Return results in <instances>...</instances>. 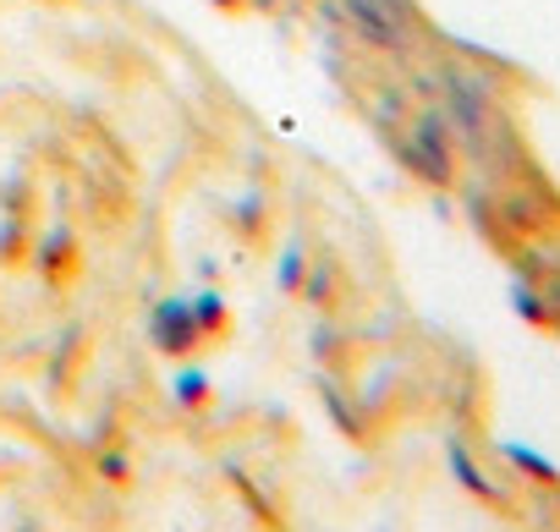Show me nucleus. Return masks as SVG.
<instances>
[{
  "mask_svg": "<svg viewBox=\"0 0 560 532\" xmlns=\"http://www.w3.org/2000/svg\"><path fill=\"white\" fill-rule=\"evenodd\" d=\"M319 395H325V406H330V417L341 423V434H352V439H363V417H358V406H352V401L341 395V385L319 374Z\"/></svg>",
  "mask_w": 560,
  "mask_h": 532,
  "instance_id": "14",
  "label": "nucleus"
},
{
  "mask_svg": "<svg viewBox=\"0 0 560 532\" xmlns=\"http://www.w3.org/2000/svg\"><path fill=\"white\" fill-rule=\"evenodd\" d=\"M396 159L418 181H429V187H451L456 181V132H451V121H445L440 105L412 110L407 132H396Z\"/></svg>",
  "mask_w": 560,
  "mask_h": 532,
  "instance_id": "2",
  "label": "nucleus"
},
{
  "mask_svg": "<svg viewBox=\"0 0 560 532\" xmlns=\"http://www.w3.org/2000/svg\"><path fill=\"white\" fill-rule=\"evenodd\" d=\"M298 297L314 303V308H330V303L341 297V270H336V258H330V252L308 258V275H303V292H298Z\"/></svg>",
  "mask_w": 560,
  "mask_h": 532,
  "instance_id": "9",
  "label": "nucleus"
},
{
  "mask_svg": "<svg viewBox=\"0 0 560 532\" xmlns=\"http://www.w3.org/2000/svg\"><path fill=\"white\" fill-rule=\"evenodd\" d=\"M292 7H303V0H292Z\"/></svg>",
  "mask_w": 560,
  "mask_h": 532,
  "instance_id": "20",
  "label": "nucleus"
},
{
  "mask_svg": "<svg viewBox=\"0 0 560 532\" xmlns=\"http://www.w3.org/2000/svg\"><path fill=\"white\" fill-rule=\"evenodd\" d=\"M247 7H253V12H264V17H269V12H280V0H247Z\"/></svg>",
  "mask_w": 560,
  "mask_h": 532,
  "instance_id": "19",
  "label": "nucleus"
},
{
  "mask_svg": "<svg viewBox=\"0 0 560 532\" xmlns=\"http://www.w3.org/2000/svg\"><path fill=\"white\" fill-rule=\"evenodd\" d=\"M445 461H451L456 483H462V488H467L472 499H483V505H494V510H505V505H511V494H505V488H500V483H494V477H489V472H483L478 461H472V450H467V445H462L456 434L445 439Z\"/></svg>",
  "mask_w": 560,
  "mask_h": 532,
  "instance_id": "6",
  "label": "nucleus"
},
{
  "mask_svg": "<svg viewBox=\"0 0 560 532\" xmlns=\"http://www.w3.org/2000/svg\"><path fill=\"white\" fill-rule=\"evenodd\" d=\"M209 7H220V12H247V0H209Z\"/></svg>",
  "mask_w": 560,
  "mask_h": 532,
  "instance_id": "18",
  "label": "nucleus"
},
{
  "mask_svg": "<svg viewBox=\"0 0 560 532\" xmlns=\"http://www.w3.org/2000/svg\"><path fill=\"white\" fill-rule=\"evenodd\" d=\"M303 275H308V247L303 241H287L275 258V292L280 297H298L303 292Z\"/></svg>",
  "mask_w": 560,
  "mask_h": 532,
  "instance_id": "12",
  "label": "nucleus"
},
{
  "mask_svg": "<svg viewBox=\"0 0 560 532\" xmlns=\"http://www.w3.org/2000/svg\"><path fill=\"white\" fill-rule=\"evenodd\" d=\"M23 241H28V230H23V220L12 214L7 225H0V258H7V263H12V258H23Z\"/></svg>",
  "mask_w": 560,
  "mask_h": 532,
  "instance_id": "15",
  "label": "nucleus"
},
{
  "mask_svg": "<svg viewBox=\"0 0 560 532\" xmlns=\"http://www.w3.org/2000/svg\"><path fill=\"white\" fill-rule=\"evenodd\" d=\"M434 94H440V110H445V121H451L456 143H467L472 154H483V149H489V138H494V127H500V110H494L489 83H483L478 72L445 67V72L434 78Z\"/></svg>",
  "mask_w": 560,
  "mask_h": 532,
  "instance_id": "1",
  "label": "nucleus"
},
{
  "mask_svg": "<svg viewBox=\"0 0 560 532\" xmlns=\"http://www.w3.org/2000/svg\"><path fill=\"white\" fill-rule=\"evenodd\" d=\"M149 346H154L160 357H192V352L203 346L187 297H160V303L149 308Z\"/></svg>",
  "mask_w": 560,
  "mask_h": 532,
  "instance_id": "4",
  "label": "nucleus"
},
{
  "mask_svg": "<svg viewBox=\"0 0 560 532\" xmlns=\"http://www.w3.org/2000/svg\"><path fill=\"white\" fill-rule=\"evenodd\" d=\"M61 341H67V346H61V352H56V363H50V379H56V385L67 379V363H72V346H78V330H67Z\"/></svg>",
  "mask_w": 560,
  "mask_h": 532,
  "instance_id": "16",
  "label": "nucleus"
},
{
  "mask_svg": "<svg viewBox=\"0 0 560 532\" xmlns=\"http://www.w3.org/2000/svg\"><path fill=\"white\" fill-rule=\"evenodd\" d=\"M171 401H176L182 412H203V406L214 401V379H209L203 368H176V374H171Z\"/></svg>",
  "mask_w": 560,
  "mask_h": 532,
  "instance_id": "11",
  "label": "nucleus"
},
{
  "mask_svg": "<svg viewBox=\"0 0 560 532\" xmlns=\"http://www.w3.org/2000/svg\"><path fill=\"white\" fill-rule=\"evenodd\" d=\"M511 308H516V319L533 324V330H555V319H560L555 303H549L533 281H516V286H511Z\"/></svg>",
  "mask_w": 560,
  "mask_h": 532,
  "instance_id": "10",
  "label": "nucleus"
},
{
  "mask_svg": "<svg viewBox=\"0 0 560 532\" xmlns=\"http://www.w3.org/2000/svg\"><path fill=\"white\" fill-rule=\"evenodd\" d=\"M34 270H39V281H50V286H67V281L83 270V247H78V230H72L67 220H56V225L34 241Z\"/></svg>",
  "mask_w": 560,
  "mask_h": 532,
  "instance_id": "5",
  "label": "nucleus"
},
{
  "mask_svg": "<svg viewBox=\"0 0 560 532\" xmlns=\"http://www.w3.org/2000/svg\"><path fill=\"white\" fill-rule=\"evenodd\" d=\"M336 12H341V28L358 45L385 50V56L412 50V34H418V7L412 0H336Z\"/></svg>",
  "mask_w": 560,
  "mask_h": 532,
  "instance_id": "3",
  "label": "nucleus"
},
{
  "mask_svg": "<svg viewBox=\"0 0 560 532\" xmlns=\"http://www.w3.org/2000/svg\"><path fill=\"white\" fill-rule=\"evenodd\" d=\"M94 477L110 483V488H127V483H132V450H127V445H105V450H94Z\"/></svg>",
  "mask_w": 560,
  "mask_h": 532,
  "instance_id": "13",
  "label": "nucleus"
},
{
  "mask_svg": "<svg viewBox=\"0 0 560 532\" xmlns=\"http://www.w3.org/2000/svg\"><path fill=\"white\" fill-rule=\"evenodd\" d=\"M555 330H560V319H555Z\"/></svg>",
  "mask_w": 560,
  "mask_h": 532,
  "instance_id": "21",
  "label": "nucleus"
},
{
  "mask_svg": "<svg viewBox=\"0 0 560 532\" xmlns=\"http://www.w3.org/2000/svg\"><path fill=\"white\" fill-rule=\"evenodd\" d=\"M187 308H192V324H198V335H203V341H220V335L231 330V303L220 297V286L192 292V297H187Z\"/></svg>",
  "mask_w": 560,
  "mask_h": 532,
  "instance_id": "7",
  "label": "nucleus"
},
{
  "mask_svg": "<svg viewBox=\"0 0 560 532\" xmlns=\"http://www.w3.org/2000/svg\"><path fill=\"white\" fill-rule=\"evenodd\" d=\"M500 461L516 466L527 483H544V488H560V466L549 456H538L533 445H516V439H500Z\"/></svg>",
  "mask_w": 560,
  "mask_h": 532,
  "instance_id": "8",
  "label": "nucleus"
},
{
  "mask_svg": "<svg viewBox=\"0 0 560 532\" xmlns=\"http://www.w3.org/2000/svg\"><path fill=\"white\" fill-rule=\"evenodd\" d=\"M253 225H264V198H242V230L253 236Z\"/></svg>",
  "mask_w": 560,
  "mask_h": 532,
  "instance_id": "17",
  "label": "nucleus"
}]
</instances>
